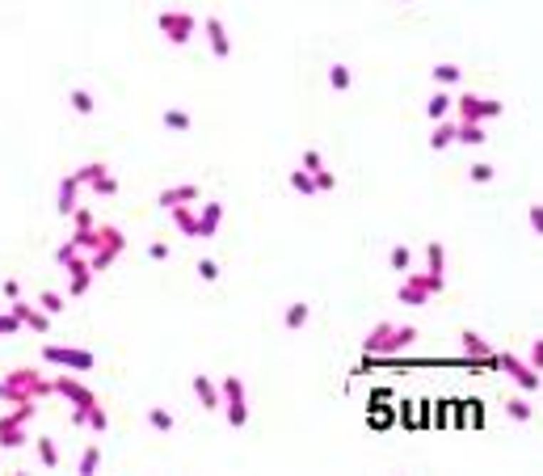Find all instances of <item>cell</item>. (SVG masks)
Returning a JSON list of instances; mask_svg holds the SVG:
<instances>
[{
    "instance_id": "obj_9",
    "label": "cell",
    "mask_w": 543,
    "mask_h": 476,
    "mask_svg": "<svg viewBox=\"0 0 543 476\" xmlns=\"http://www.w3.org/2000/svg\"><path fill=\"white\" fill-rule=\"evenodd\" d=\"M219 396H224V418L232 430H244V422H249V405H244V380L240 376H227L224 383H219Z\"/></svg>"
},
{
    "instance_id": "obj_38",
    "label": "cell",
    "mask_w": 543,
    "mask_h": 476,
    "mask_svg": "<svg viewBox=\"0 0 543 476\" xmlns=\"http://www.w3.org/2000/svg\"><path fill=\"white\" fill-rule=\"evenodd\" d=\"M101 173H110V169H105L101 160H89V165H81V169H76V177H81V186H93V182H97Z\"/></svg>"
},
{
    "instance_id": "obj_43",
    "label": "cell",
    "mask_w": 543,
    "mask_h": 476,
    "mask_svg": "<svg viewBox=\"0 0 543 476\" xmlns=\"http://www.w3.org/2000/svg\"><path fill=\"white\" fill-rule=\"evenodd\" d=\"M312 182H316V194H324V190H337V177H333L329 169H316V173H312Z\"/></svg>"
},
{
    "instance_id": "obj_10",
    "label": "cell",
    "mask_w": 543,
    "mask_h": 476,
    "mask_svg": "<svg viewBox=\"0 0 543 476\" xmlns=\"http://www.w3.org/2000/svg\"><path fill=\"white\" fill-rule=\"evenodd\" d=\"M493 367H501V371H505L510 380L518 383L522 392H539V383H543V371H535L531 363H522L518 354H505V350H497V354H493Z\"/></svg>"
},
{
    "instance_id": "obj_34",
    "label": "cell",
    "mask_w": 543,
    "mask_h": 476,
    "mask_svg": "<svg viewBox=\"0 0 543 476\" xmlns=\"http://www.w3.org/2000/svg\"><path fill=\"white\" fill-rule=\"evenodd\" d=\"M38 308H43L46 316H59V312L68 308V299H63L59 291H43V295H38Z\"/></svg>"
},
{
    "instance_id": "obj_32",
    "label": "cell",
    "mask_w": 543,
    "mask_h": 476,
    "mask_svg": "<svg viewBox=\"0 0 543 476\" xmlns=\"http://www.w3.org/2000/svg\"><path fill=\"white\" fill-rule=\"evenodd\" d=\"M34 447H38V460H43V468H59V447L51 443V438H34Z\"/></svg>"
},
{
    "instance_id": "obj_47",
    "label": "cell",
    "mask_w": 543,
    "mask_h": 476,
    "mask_svg": "<svg viewBox=\"0 0 543 476\" xmlns=\"http://www.w3.org/2000/svg\"><path fill=\"white\" fill-rule=\"evenodd\" d=\"M148 257H152V262H165V257H169V244H165V240H152V244H148Z\"/></svg>"
},
{
    "instance_id": "obj_35",
    "label": "cell",
    "mask_w": 543,
    "mask_h": 476,
    "mask_svg": "<svg viewBox=\"0 0 543 476\" xmlns=\"http://www.w3.org/2000/svg\"><path fill=\"white\" fill-rule=\"evenodd\" d=\"M68 101H72V110H76V114H93V110H97V101H93L89 89H72Z\"/></svg>"
},
{
    "instance_id": "obj_48",
    "label": "cell",
    "mask_w": 543,
    "mask_h": 476,
    "mask_svg": "<svg viewBox=\"0 0 543 476\" xmlns=\"http://www.w3.org/2000/svg\"><path fill=\"white\" fill-rule=\"evenodd\" d=\"M531 367H535V371H543V337H535V341H531Z\"/></svg>"
},
{
    "instance_id": "obj_42",
    "label": "cell",
    "mask_w": 543,
    "mask_h": 476,
    "mask_svg": "<svg viewBox=\"0 0 543 476\" xmlns=\"http://www.w3.org/2000/svg\"><path fill=\"white\" fill-rule=\"evenodd\" d=\"M194 270H198V279H202V283H215V279H219V262H211V257H202Z\"/></svg>"
},
{
    "instance_id": "obj_11",
    "label": "cell",
    "mask_w": 543,
    "mask_h": 476,
    "mask_svg": "<svg viewBox=\"0 0 543 476\" xmlns=\"http://www.w3.org/2000/svg\"><path fill=\"white\" fill-rule=\"evenodd\" d=\"M43 363L51 367H68V371H93V358L89 350H76V346H43Z\"/></svg>"
},
{
    "instance_id": "obj_3",
    "label": "cell",
    "mask_w": 543,
    "mask_h": 476,
    "mask_svg": "<svg viewBox=\"0 0 543 476\" xmlns=\"http://www.w3.org/2000/svg\"><path fill=\"white\" fill-rule=\"evenodd\" d=\"M447 286V274H425V270H408L405 283H400V304L408 308H425L430 295H443Z\"/></svg>"
},
{
    "instance_id": "obj_25",
    "label": "cell",
    "mask_w": 543,
    "mask_h": 476,
    "mask_svg": "<svg viewBox=\"0 0 543 476\" xmlns=\"http://www.w3.org/2000/svg\"><path fill=\"white\" fill-rule=\"evenodd\" d=\"M451 105H455V97L447 93V89H438V93L425 101V114H430V118L438 123V118H447V114H451Z\"/></svg>"
},
{
    "instance_id": "obj_30",
    "label": "cell",
    "mask_w": 543,
    "mask_h": 476,
    "mask_svg": "<svg viewBox=\"0 0 543 476\" xmlns=\"http://www.w3.org/2000/svg\"><path fill=\"white\" fill-rule=\"evenodd\" d=\"M148 426L160 430V434H169V430L177 426V422H173V413H169L165 405H152V409H148Z\"/></svg>"
},
{
    "instance_id": "obj_8",
    "label": "cell",
    "mask_w": 543,
    "mask_h": 476,
    "mask_svg": "<svg viewBox=\"0 0 543 476\" xmlns=\"http://www.w3.org/2000/svg\"><path fill=\"white\" fill-rule=\"evenodd\" d=\"M451 110H459V123H489V118H501V105L497 97H480V93H463L455 97Z\"/></svg>"
},
{
    "instance_id": "obj_49",
    "label": "cell",
    "mask_w": 543,
    "mask_h": 476,
    "mask_svg": "<svg viewBox=\"0 0 543 476\" xmlns=\"http://www.w3.org/2000/svg\"><path fill=\"white\" fill-rule=\"evenodd\" d=\"M0 291H4V299H17V295H21L17 279H4V283H0Z\"/></svg>"
},
{
    "instance_id": "obj_6",
    "label": "cell",
    "mask_w": 543,
    "mask_h": 476,
    "mask_svg": "<svg viewBox=\"0 0 543 476\" xmlns=\"http://www.w3.org/2000/svg\"><path fill=\"white\" fill-rule=\"evenodd\" d=\"M123 249H127V237H123L114 224H101V240L93 244V253H85V257H89V270H93V274L110 270V266H114V257H118Z\"/></svg>"
},
{
    "instance_id": "obj_40",
    "label": "cell",
    "mask_w": 543,
    "mask_h": 476,
    "mask_svg": "<svg viewBox=\"0 0 543 476\" xmlns=\"http://www.w3.org/2000/svg\"><path fill=\"white\" fill-rule=\"evenodd\" d=\"M93 194H101V198H114V194H118V177H110V173H101V177L93 182Z\"/></svg>"
},
{
    "instance_id": "obj_26",
    "label": "cell",
    "mask_w": 543,
    "mask_h": 476,
    "mask_svg": "<svg viewBox=\"0 0 543 476\" xmlns=\"http://www.w3.org/2000/svg\"><path fill=\"white\" fill-rule=\"evenodd\" d=\"M160 123H165V127H169V131H177V135H185V131H190V127H194V118H190V110H177V105H169V110H165V118H160Z\"/></svg>"
},
{
    "instance_id": "obj_17",
    "label": "cell",
    "mask_w": 543,
    "mask_h": 476,
    "mask_svg": "<svg viewBox=\"0 0 543 476\" xmlns=\"http://www.w3.org/2000/svg\"><path fill=\"white\" fill-rule=\"evenodd\" d=\"M219 219H224V202H202V211H198V237L211 240L219 232Z\"/></svg>"
},
{
    "instance_id": "obj_1",
    "label": "cell",
    "mask_w": 543,
    "mask_h": 476,
    "mask_svg": "<svg viewBox=\"0 0 543 476\" xmlns=\"http://www.w3.org/2000/svg\"><path fill=\"white\" fill-rule=\"evenodd\" d=\"M55 388L46 380L43 371H34V367H17V371H9L4 380H0V405H26V400H43L51 396Z\"/></svg>"
},
{
    "instance_id": "obj_31",
    "label": "cell",
    "mask_w": 543,
    "mask_h": 476,
    "mask_svg": "<svg viewBox=\"0 0 543 476\" xmlns=\"http://www.w3.org/2000/svg\"><path fill=\"white\" fill-rule=\"evenodd\" d=\"M329 85H333L337 93H346V89L354 85V72H350L346 63H333V68H329Z\"/></svg>"
},
{
    "instance_id": "obj_2",
    "label": "cell",
    "mask_w": 543,
    "mask_h": 476,
    "mask_svg": "<svg viewBox=\"0 0 543 476\" xmlns=\"http://www.w3.org/2000/svg\"><path fill=\"white\" fill-rule=\"evenodd\" d=\"M417 337H421V333H417L413 325H392V321H379V325H371V333L362 337V350H366V354H383V358H392V354L408 350Z\"/></svg>"
},
{
    "instance_id": "obj_29",
    "label": "cell",
    "mask_w": 543,
    "mask_h": 476,
    "mask_svg": "<svg viewBox=\"0 0 543 476\" xmlns=\"http://www.w3.org/2000/svg\"><path fill=\"white\" fill-rule=\"evenodd\" d=\"M451 143H455V123L438 118V127H434V135H430V148H434V152H443V148H451Z\"/></svg>"
},
{
    "instance_id": "obj_4",
    "label": "cell",
    "mask_w": 543,
    "mask_h": 476,
    "mask_svg": "<svg viewBox=\"0 0 543 476\" xmlns=\"http://www.w3.org/2000/svg\"><path fill=\"white\" fill-rule=\"evenodd\" d=\"M51 388H55V392L72 405V426H85V422H89V405L97 400V396H93V388H85V383L72 380V376H55Z\"/></svg>"
},
{
    "instance_id": "obj_22",
    "label": "cell",
    "mask_w": 543,
    "mask_h": 476,
    "mask_svg": "<svg viewBox=\"0 0 543 476\" xmlns=\"http://www.w3.org/2000/svg\"><path fill=\"white\" fill-rule=\"evenodd\" d=\"M308 316H312V308L299 299V304H286V312H282V325L295 333V329H304V325H308Z\"/></svg>"
},
{
    "instance_id": "obj_24",
    "label": "cell",
    "mask_w": 543,
    "mask_h": 476,
    "mask_svg": "<svg viewBox=\"0 0 543 476\" xmlns=\"http://www.w3.org/2000/svg\"><path fill=\"white\" fill-rule=\"evenodd\" d=\"M173 211V224H177L185 237H198V215L190 211V202H181V207H169Z\"/></svg>"
},
{
    "instance_id": "obj_23",
    "label": "cell",
    "mask_w": 543,
    "mask_h": 476,
    "mask_svg": "<svg viewBox=\"0 0 543 476\" xmlns=\"http://www.w3.org/2000/svg\"><path fill=\"white\" fill-rule=\"evenodd\" d=\"M505 418H510V422H531V418H535V405H531L527 396H510V400H505Z\"/></svg>"
},
{
    "instance_id": "obj_45",
    "label": "cell",
    "mask_w": 543,
    "mask_h": 476,
    "mask_svg": "<svg viewBox=\"0 0 543 476\" xmlns=\"http://www.w3.org/2000/svg\"><path fill=\"white\" fill-rule=\"evenodd\" d=\"M527 219H531V228L543 237V207H539V202H531V207H527Z\"/></svg>"
},
{
    "instance_id": "obj_21",
    "label": "cell",
    "mask_w": 543,
    "mask_h": 476,
    "mask_svg": "<svg viewBox=\"0 0 543 476\" xmlns=\"http://www.w3.org/2000/svg\"><path fill=\"white\" fill-rule=\"evenodd\" d=\"M447 270V249L443 240H425V274H443Z\"/></svg>"
},
{
    "instance_id": "obj_46",
    "label": "cell",
    "mask_w": 543,
    "mask_h": 476,
    "mask_svg": "<svg viewBox=\"0 0 543 476\" xmlns=\"http://www.w3.org/2000/svg\"><path fill=\"white\" fill-rule=\"evenodd\" d=\"M304 169H308V173L324 169V160H320V152H316V148H308V152H304Z\"/></svg>"
},
{
    "instance_id": "obj_16",
    "label": "cell",
    "mask_w": 543,
    "mask_h": 476,
    "mask_svg": "<svg viewBox=\"0 0 543 476\" xmlns=\"http://www.w3.org/2000/svg\"><path fill=\"white\" fill-rule=\"evenodd\" d=\"M202 30H207V43H211V51H215L219 59H227V55H232V38H227L224 21H219V17H207V21H202Z\"/></svg>"
},
{
    "instance_id": "obj_12",
    "label": "cell",
    "mask_w": 543,
    "mask_h": 476,
    "mask_svg": "<svg viewBox=\"0 0 543 476\" xmlns=\"http://www.w3.org/2000/svg\"><path fill=\"white\" fill-rule=\"evenodd\" d=\"M9 312H13V316H17V321L26 325V329H34V333H43V337L51 333V321H55V316H46L38 304H26V299L17 295V299L9 304Z\"/></svg>"
},
{
    "instance_id": "obj_28",
    "label": "cell",
    "mask_w": 543,
    "mask_h": 476,
    "mask_svg": "<svg viewBox=\"0 0 543 476\" xmlns=\"http://www.w3.org/2000/svg\"><path fill=\"white\" fill-rule=\"evenodd\" d=\"M388 266H392L396 274H408V270H413V249H408V244H392V253H388Z\"/></svg>"
},
{
    "instance_id": "obj_27",
    "label": "cell",
    "mask_w": 543,
    "mask_h": 476,
    "mask_svg": "<svg viewBox=\"0 0 543 476\" xmlns=\"http://www.w3.org/2000/svg\"><path fill=\"white\" fill-rule=\"evenodd\" d=\"M81 257H85V253L76 249V240H63V244L55 249V266H59V270H72V266H76Z\"/></svg>"
},
{
    "instance_id": "obj_44",
    "label": "cell",
    "mask_w": 543,
    "mask_h": 476,
    "mask_svg": "<svg viewBox=\"0 0 543 476\" xmlns=\"http://www.w3.org/2000/svg\"><path fill=\"white\" fill-rule=\"evenodd\" d=\"M72 228H76V232L93 228V211H89V207H76V211H72Z\"/></svg>"
},
{
    "instance_id": "obj_37",
    "label": "cell",
    "mask_w": 543,
    "mask_h": 476,
    "mask_svg": "<svg viewBox=\"0 0 543 476\" xmlns=\"http://www.w3.org/2000/svg\"><path fill=\"white\" fill-rule=\"evenodd\" d=\"M85 426H89L93 434H105V430H110V418H105V409H101L97 400L89 405V422H85Z\"/></svg>"
},
{
    "instance_id": "obj_5",
    "label": "cell",
    "mask_w": 543,
    "mask_h": 476,
    "mask_svg": "<svg viewBox=\"0 0 543 476\" xmlns=\"http://www.w3.org/2000/svg\"><path fill=\"white\" fill-rule=\"evenodd\" d=\"M34 409H38V400H26V405H13V413H4L0 418V447L4 451H17V447H26V422L34 418Z\"/></svg>"
},
{
    "instance_id": "obj_50",
    "label": "cell",
    "mask_w": 543,
    "mask_h": 476,
    "mask_svg": "<svg viewBox=\"0 0 543 476\" xmlns=\"http://www.w3.org/2000/svg\"><path fill=\"white\" fill-rule=\"evenodd\" d=\"M405 4H413V0H405Z\"/></svg>"
},
{
    "instance_id": "obj_36",
    "label": "cell",
    "mask_w": 543,
    "mask_h": 476,
    "mask_svg": "<svg viewBox=\"0 0 543 476\" xmlns=\"http://www.w3.org/2000/svg\"><path fill=\"white\" fill-rule=\"evenodd\" d=\"M291 190H299L304 198H308V194H316V182H312V173H308V169H295V173H291Z\"/></svg>"
},
{
    "instance_id": "obj_13",
    "label": "cell",
    "mask_w": 543,
    "mask_h": 476,
    "mask_svg": "<svg viewBox=\"0 0 543 476\" xmlns=\"http://www.w3.org/2000/svg\"><path fill=\"white\" fill-rule=\"evenodd\" d=\"M76 194H81V177H76V173H68V177L59 182V194H55V211H59L63 219L81 207V202H76Z\"/></svg>"
},
{
    "instance_id": "obj_20",
    "label": "cell",
    "mask_w": 543,
    "mask_h": 476,
    "mask_svg": "<svg viewBox=\"0 0 543 476\" xmlns=\"http://www.w3.org/2000/svg\"><path fill=\"white\" fill-rule=\"evenodd\" d=\"M430 76H434V85H438V89H451V85L463 81V68H459V63H434V68H430Z\"/></svg>"
},
{
    "instance_id": "obj_33",
    "label": "cell",
    "mask_w": 543,
    "mask_h": 476,
    "mask_svg": "<svg viewBox=\"0 0 543 476\" xmlns=\"http://www.w3.org/2000/svg\"><path fill=\"white\" fill-rule=\"evenodd\" d=\"M97 464H101V447H97V443H89V447H85V455H81V464H76V472H81V476H93V472H97Z\"/></svg>"
},
{
    "instance_id": "obj_41",
    "label": "cell",
    "mask_w": 543,
    "mask_h": 476,
    "mask_svg": "<svg viewBox=\"0 0 543 476\" xmlns=\"http://www.w3.org/2000/svg\"><path fill=\"white\" fill-rule=\"evenodd\" d=\"M21 329H26V325H21L13 312H0V337H17Z\"/></svg>"
},
{
    "instance_id": "obj_39",
    "label": "cell",
    "mask_w": 543,
    "mask_h": 476,
    "mask_svg": "<svg viewBox=\"0 0 543 476\" xmlns=\"http://www.w3.org/2000/svg\"><path fill=\"white\" fill-rule=\"evenodd\" d=\"M493 177H497V169H493L489 160H480V165H472V182H476V186H489Z\"/></svg>"
},
{
    "instance_id": "obj_14",
    "label": "cell",
    "mask_w": 543,
    "mask_h": 476,
    "mask_svg": "<svg viewBox=\"0 0 543 476\" xmlns=\"http://www.w3.org/2000/svg\"><path fill=\"white\" fill-rule=\"evenodd\" d=\"M459 346H463V354H467L472 363H493V354H497L485 337L472 333V329H463V333H459Z\"/></svg>"
},
{
    "instance_id": "obj_18",
    "label": "cell",
    "mask_w": 543,
    "mask_h": 476,
    "mask_svg": "<svg viewBox=\"0 0 543 476\" xmlns=\"http://www.w3.org/2000/svg\"><path fill=\"white\" fill-rule=\"evenodd\" d=\"M198 198H202V190L190 186V182H185V186H169V190L156 194V202H160L165 211H169V207H181V202H198Z\"/></svg>"
},
{
    "instance_id": "obj_19",
    "label": "cell",
    "mask_w": 543,
    "mask_h": 476,
    "mask_svg": "<svg viewBox=\"0 0 543 476\" xmlns=\"http://www.w3.org/2000/svg\"><path fill=\"white\" fill-rule=\"evenodd\" d=\"M485 140H489V135H485V123H455V143L480 148Z\"/></svg>"
},
{
    "instance_id": "obj_7",
    "label": "cell",
    "mask_w": 543,
    "mask_h": 476,
    "mask_svg": "<svg viewBox=\"0 0 543 476\" xmlns=\"http://www.w3.org/2000/svg\"><path fill=\"white\" fill-rule=\"evenodd\" d=\"M156 30H160L173 47H185V43L194 38V30H198V17L185 13V9H165V13L156 17Z\"/></svg>"
},
{
    "instance_id": "obj_15",
    "label": "cell",
    "mask_w": 543,
    "mask_h": 476,
    "mask_svg": "<svg viewBox=\"0 0 543 476\" xmlns=\"http://www.w3.org/2000/svg\"><path fill=\"white\" fill-rule=\"evenodd\" d=\"M194 396L202 400V409H224V396H219V383L211 380V376H194Z\"/></svg>"
}]
</instances>
